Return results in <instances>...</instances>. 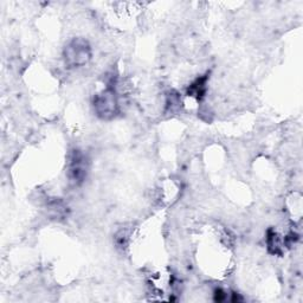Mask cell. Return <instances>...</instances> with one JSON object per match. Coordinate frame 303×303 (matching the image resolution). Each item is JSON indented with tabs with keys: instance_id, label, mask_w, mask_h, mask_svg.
I'll return each instance as SVG.
<instances>
[{
	"instance_id": "6da1fadb",
	"label": "cell",
	"mask_w": 303,
	"mask_h": 303,
	"mask_svg": "<svg viewBox=\"0 0 303 303\" xmlns=\"http://www.w3.org/2000/svg\"><path fill=\"white\" fill-rule=\"evenodd\" d=\"M91 47L87 39L74 38L63 50V58L68 68L84 67L91 59Z\"/></svg>"
},
{
	"instance_id": "7a4b0ae2",
	"label": "cell",
	"mask_w": 303,
	"mask_h": 303,
	"mask_svg": "<svg viewBox=\"0 0 303 303\" xmlns=\"http://www.w3.org/2000/svg\"><path fill=\"white\" fill-rule=\"evenodd\" d=\"M93 105L95 113L102 120H111L116 116L120 105L114 84H108L102 93L95 95Z\"/></svg>"
},
{
	"instance_id": "3957f363",
	"label": "cell",
	"mask_w": 303,
	"mask_h": 303,
	"mask_svg": "<svg viewBox=\"0 0 303 303\" xmlns=\"http://www.w3.org/2000/svg\"><path fill=\"white\" fill-rule=\"evenodd\" d=\"M88 172V161L84 154L80 151H75L71 156L69 169H68V176L71 184L74 185H81L86 180Z\"/></svg>"
},
{
	"instance_id": "277c9868",
	"label": "cell",
	"mask_w": 303,
	"mask_h": 303,
	"mask_svg": "<svg viewBox=\"0 0 303 303\" xmlns=\"http://www.w3.org/2000/svg\"><path fill=\"white\" fill-rule=\"evenodd\" d=\"M207 75L203 77L197 78V80L193 82L192 84L189 87V89H187V94H189V96L196 97L197 100H202L204 97V95L206 93V83H207Z\"/></svg>"
},
{
	"instance_id": "5b68a950",
	"label": "cell",
	"mask_w": 303,
	"mask_h": 303,
	"mask_svg": "<svg viewBox=\"0 0 303 303\" xmlns=\"http://www.w3.org/2000/svg\"><path fill=\"white\" fill-rule=\"evenodd\" d=\"M267 245L269 253L272 255H282V240L274 230H269L267 234Z\"/></svg>"
},
{
	"instance_id": "8992f818",
	"label": "cell",
	"mask_w": 303,
	"mask_h": 303,
	"mask_svg": "<svg viewBox=\"0 0 303 303\" xmlns=\"http://www.w3.org/2000/svg\"><path fill=\"white\" fill-rule=\"evenodd\" d=\"M181 107V98L176 91H171L167 95V100H166V111L171 114H175Z\"/></svg>"
},
{
	"instance_id": "52a82bcc",
	"label": "cell",
	"mask_w": 303,
	"mask_h": 303,
	"mask_svg": "<svg viewBox=\"0 0 303 303\" xmlns=\"http://www.w3.org/2000/svg\"><path fill=\"white\" fill-rule=\"evenodd\" d=\"M67 207L60 200H52L47 204V211L52 218H62L66 216Z\"/></svg>"
},
{
	"instance_id": "ba28073f",
	"label": "cell",
	"mask_w": 303,
	"mask_h": 303,
	"mask_svg": "<svg viewBox=\"0 0 303 303\" xmlns=\"http://www.w3.org/2000/svg\"><path fill=\"white\" fill-rule=\"evenodd\" d=\"M226 299V294L224 292L222 289H217L216 291H214V301L217 302H223Z\"/></svg>"
}]
</instances>
